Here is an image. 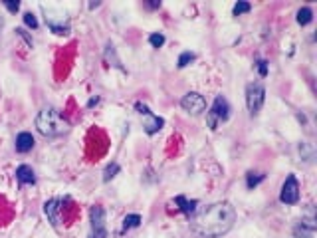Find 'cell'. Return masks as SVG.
<instances>
[{"instance_id": "1", "label": "cell", "mask_w": 317, "mask_h": 238, "mask_svg": "<svg viewBox=\"0 0 317 238\" xmlns=\"http://www.w3.org/2000/svg\"><path fill=\"white\" fill-rule=\"evenodd\" d=\"M190 230L200 238H222L226 236L236 222V210L228 200L214 202L200 210L198 214L188 218Z\"/></svg>"}, {"instance_id": "2", "label": "cell", "mask_w": 317, "mask_h": 238, "mask_svg": "<svg viewBox=\"0 0 317 238\" xmlns=\"http://www.w3.org/2000/svg\"><path fill=\"white\" fill-rule=\"evenodd\" d=\"M36 129L40 131V135L48 137V139H56V137H64L70 133L72 125L70 121L64 118V114L58 108H42L36 116Z\"/></svg>"}, {"instance_id": "3", "label": "cell", "mask_w": 317, "mask_h": 238, "mask_svg": "<svg viewBox=\"0 0 317 238\" xmlns=\"http://www.w3.org/2000/svg\"><path fill=\"white\" fill-rule=\"evenodd\" d=\"M232 116V108L228 104V100L224 96H216L214 102H212L210 110L206 112V123L212 131H216L222 123H226Z\"/></svg>"}, {"instance_id": "4", "label": "cell", "mask_w": 317, "mask_h": 238, "mask_svg": "<svg viewBox=\"0 0 317 238\" xmlns=\"http://www.w3.org/2000/svg\"><path fill=\"white\" fill-rule=\"evenodd\" d=\"M266 102V88L262 82H250L246 86V108L250 116H258L264 108Z\"/></svg>"}, {"instance_id": "5", "label": "cell", "mask_w": 317, "mask_h": 238, "mask_svg": "<svg viewBox=\"0 0 317 238\" xmlns=\"http://www.w3.org/2000/svg\"><path fill=\"white\" fill-rule=\"evenodd\" d=\"M109 232H107L106 226V208L100 206V204H94L90 208V234L88 238H107Z\"/></svg>"}, {"instance_id": "6", "label": "cell", "mask_w": 317, "mask_h": 238, "mask_svg": "<svg viewBox=\"0 0 317 238\" xmlns=\"http://www.w3.org/2000/svg\"><path fill=\"white\" fill-rule=\"evenodd\" d=\"M280 202L282 204H288V206H294L300 202V180L296 175H288L282 188H280Z\"/></svg>"}, {"instance_id": "7", "label": "cell", "mask_w": 317, "mask_h": 238, "mask_svg": "<svg viewBox=\"0 0 317 238\" xmlns=\"http://www.w3.org/2000/svg\"><path fill=\"white\" fill-rule=\"evenodd\" d=\"M180 108L188 114V116H202L206 112V100L202 94L198 92H188L180 98Z\"/></svg>"}, {"instance_id": "8", "label": "cell", "mask_w": 317, "mask_h": 238, "mask_svg": "<svg viewBox=\"0 0 317 238\" xmlns=\"http://www.w3.org/2000/svg\"><path fill=\"white\" fill-rule=\"evenodd\" d=\"M42 10L46 12V24H48V28L52 30L56 36H66V34H70V20L68 18H56L58 14H54V10L50 8H46V6H42Z\"/></svg>"}, {"instance_id": "9", "label": "cell", "mask_w": 317, "mask_h": 238, "mask_svg": "<svg viewBox=\"0 0 317 238\" xmlns=\"http://www.w3.org/2000/svg\"><path fill=\"white\" fill-rule=\"evenodd\" d=\"M316 230H317V222H316L314 212H312L310 216H304V218H300V220L294 224L292 234H294V238H314Z\"/></svg>"}, {"instance_id": "10", "label": "cell", "mask_w": 317, "mask_h": 238, "mask_svg": "<svg viewBox=\"0 0 317 238\" xmlns=\"http://www.w3.org/2000/svg\"><path fill=\"white\" fill-rule=\"evenodd\" d=\"M44 212L50 220L54 228L58 230L60 228V212H62V198H50L44 202Z\"/></svg>"}, {"instance_id": "11", "label": "cell", "mask_w": 317, "mask_h": 238, "mask_svg": "<svg viewBox=\"0 0 317 238\" xmlns=\"http://www.w3.org/2000/svg\"><path fill=\"white\" fill-rule=\"evenodd\" d=\"M34 145H36V139H34V135L30 133V131H20L18 135H16V141H14V147H16V153H30L32 149H34Z\"/></svg>"}, {"instance_id": "12", "label": "cell", "mask_w": 317, "mask_h": 238, "mask_svg": "<svg viewBox=\"0 0 317 238\" xmlns=\"http://www.w3.org/2000/svg\"><path fill=\"white\" fill-rule=\"evenodd\" d=\"M172 204H176V208H178L180 212H184L186 218H190V216H194V212H196L198 200H196V198H186L184 194H178V196L172 198Z\"/></svg>"}, {"instance_id": "13", "label": "cell", "mask_w": 317, "mask_h": 238, "mask_svg": "<svg viewBox=\"0 0 317 238\" xmlns=\"http://www.w3.org/2000/svg\"><path fill=\"white\" fill-rule=\"evenodd\" d=\"M104 60H106V64L109 66V68H115V70H119V72L127 74L125 66L121 64V60H119V56H117V50H115L113 42H106V48H104Z\"/></svg>"}, {"instance_id": "14", "label": "cell", "mask_w": 317, "mask_h": 238, "mask_svg": "<svg viewBox=\"0 0 317 238\" xmlns=\"http://www.w3.org/2000/svg\"><path fill=\"white\" fill-rule=\"evenodd\" d=\"M16 180L20 182V184H36V173H34V169L30 167V165H20V167H16Z\"/></svg>"}, {"instance_id": "15", "label": "cell", "mask_w": 317, "mask_h": 238, "mask_svg": "<svg viewBox=\"0 0 317 238\" xmlns=\"http://www.w3.org/2000/svg\"><path fill=\"white\" fill-rule=\"evenodd\" d=\"M145 118H147V121H145L143 129H145V133H147V135H157L158 131L164 127V119L155 116L153 112H151L149 116H145Z\"/></svg>"}, {"instance_id": "16", "label": "cell", "mask_w": 317, "mask_h": 238, "mask_svg": "<svg viewBox=\"0 0 317 238\" xmlns=\"http://www.w3.org/2000/svg\"><path fill=\"white\" fill-rule=\"evenodd\" d=\"M141 222H143L141 214H137V212L127 214V216L123 218V224H121V234L129 232V230H133V228H137V226H141Z\"/></svg>"}, {"instance_id": "17", "label": "cell", "mask_w": 317, "mask_h": 238, "mask_svg": "<svg viewBox=\"0 0 317 238\" xmlns=\"http://www.w3.org/2000/svg\"><path fill=\"white\" fill-rule=\"evenodd\" d=\"M296 22H298L300 26H308V24H312V22H314V10H312L310 6L300 8V10L296 12Z\"/></svg>"}, {"instance_id": "18", "label": "cell", "mask_w": 317, "mask_h": 238, "mask_svg": "<svg viewBox=\"0 0 317 238\" xmlns=\"http://www.w3.org/2000/svg\"><path fill=\"white\" fill-rule=\"evenodd\" d=\"M121 173V165L117 163V161H111V163H107V167L104 169V182H109V180H113V178L117 177Z\"/></svg>"}, {"instance_id": "19", "label": "cell", "mask_w": 317, "mask_h": 238, "mask_svg": "<svg viewBox=\"0 0 317 238\" xmlns=\"http://www.w3.org/2000/svg\"><path fill=\"white\" fill-rule=\"evenodd\" d=\"M266 178L264 173H254V171H248L246 173V186H248V190H254L262 180Z\"/></svg>"}, {"instance_id": "20", "label": "cell", "mask_w": 317, "mask_h": 238, "mask_svg": "<svg viewBox=\"0 0 317 238\" xmlns=\"http://www.w3.org/2000/svg\"><path fill=\"white\" fill-rule=\"evenodd\" d=\"M194 60H196V54H194V52H190V50H186V52H182V54L178 56L176 68H178V70H184V68H186V66H190Z\"/></svg>"}, {"instance_id": "21", "label": "cell", "mask_w": 317, "mask_h": 238, "mask_svg": "<svg viewBox=\"0 0 317 238\" xmlns=\"http://www.w3.org/2000/svg\"><path fill=\"white\" fill-rule=\"evenodd\" d=\"M252 10V4L250 2H236L232 6V16H242V14H248Z\"/></svg>"}, {"instance_id": "22", "label": "cell", "mask_w": 317, "mask_h": 238, "mask_svg": "<svg viewBox=\"0 0 317 238\" xmlns=\"http://www.w3.org/2000/svg\"><path fill=\"white\" fill-rule=\"evenodd\" d=\"M164 42H166V38H164V34H160V32H153L151 36H149V44H151V48H162L164 46Z\"/></svg>"}, {"instance_id": "23", "label": "cell", "mask_w": 317, "mask_h": 238, "mask_svg": "<svg viewBox=\"0 0 317 238\" xmlns=\"http://www.w3.org/2000/svg\"><path fill=\"white\" fill-rule=\"evenodd\" d=\"M24 24L28 26V28H32V30H36L38 26H40V22H38V18H36V14H32V12H24Z\"/></svg>"}, {"instance_id": "24", "label": "cell", "mask_w": 317, "mask_h": 238, "mask_svg": "<svg viewBox=\"0 0 317 238\" xmlns=\"http://www.w3.org/2000/svg\"><path fill=\"white\" fill-rule=\"evenodd\" d=\"M16 36H20V38L26 42L28 48H34V40H32V36L26 32V28H16Z\"/></svg>"}, {"instance_id": "25", "label": "cell", "mask_w": 317, "mask_h": 238, "mask_svg": "<svg viewBox=\"0 0 317 238\" xmlns=\"http://www.w3.org/2000/svg\"><path fill=\"white\" fill-rule=\"evenodd\" d=\"M258 74H260V78H266L268 76V72H270V68H268V62L266 60H258Z\"/></svg>"}, {"instance_id": "26", "label": "cell", "mask_w": 317, "mask_h": 238, "mask_svg": "<svg viewBox=\"0 0 317 238\" xmlns=\"http://www.w3.org/2000/svg\"><path fill=\"white\" fill-rule=\"evenodd\" d=\"M4 6L8 8V12H12V14H16L18 10H20V2L16 0V2H10V0H4Z\"/></svg>"}, {"instance_id": "27", "label": "cell", "mask_w": 317, "mask_h": 238, "mask_svg": "<svg viewBox=\"0 0 317 238\" xmlns=\"http://www.w3.org/2000/svg\"><path fill=\"white\" fill-rule=\"evenodd\" d=\"M98 104H100V96H94V98L88 102V108L92 110V108H94V106H98Z\"/></svg>"}, {"instance_id": "28", "label": "cell", "mask_w": 317, "mask_h": 238, "mask_svg": "<svg viewBox=\"0 0 317 238\" xmlns=\"http://www.w3.org/2000/svg\"><path fill=\"white\" fill-rule=\"evenodd\" d=\"M147 8H160V2H153V4H147Z\"/></svg>"}]
</instances>
